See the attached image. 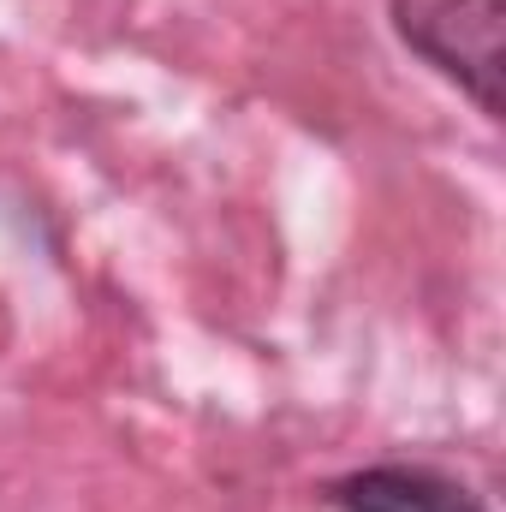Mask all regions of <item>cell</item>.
<instances>
[{
    "mask_svg": "<svg viewBox=\"0 0 506 512\" xmlns=\"http://www.w3.org/2000/svg\"><path fill=\"white\" fill-rule=\"evenodd\" d=\"M328 501L340 512H483V501L441 477V471H423V465H370V471H352L328 489Z\"/></svg>",
    "mask_w": 506,
    "mask_h": 512,
    "instance_id": "obj_2",
    "label": "cell"
},
{
    "mask_svg": "<svg viewBox=\"0 0 506 512\" xmlns=\"http://www.w3.org/2000/svg\"><path fill=\"white\" fill-rule=\"evenodd\" d=\"M506 0H393V30L441 78H453L489 120L501 114Z\"/></svg>",
    "mask_w": 506,
    "mask_h": 512,
    "instance_id": "obj_1",
    "label": "cell"
}]
</instances>
